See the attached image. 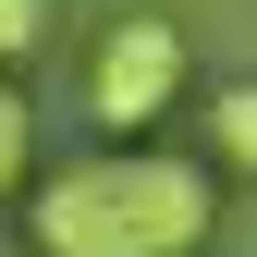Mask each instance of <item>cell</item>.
Here are the masks:
<instances>
[{
  "instance_id": "6da1fadb",
  "label": "cell",
  "mask_w": 257,
  "mask_h": 257,
  "mask_svg": "<svg viewBox=\"0 0 257 257\" xmlns=\"http://www.w3.org/2000/svg\"><path fill=\"white\" fill-rule=\"evenodd\" d=\"M220 220V184L208 159H172V147H98V159H61L25 208L37 257H196Z\"/></svg>"
},
{
  "instance_id": "7a4b0ae2",
  "label": "cell",
  "mask_w": 257,
  "mask_h": 257,
  "mask_svg": "<svg viewBox=\"0 0 257 257\" xmlns=\"http://www.w3.org/2000/svg\"><path fill=\"white\" fill-rule=\"evenodd\" d=\"M184 25L172 13H122V25H98V49H86V110H98V135H122V147H147V122L184 98Z\"/></svg>"
},
{
  "instance_id": "3957f363",
  "label": "cell",
  "mask_w": 257,
  "mask_h": 257,
  "mask_svg": "<svg viewBox=\"0 0 257 257\" xmlns=\"http://www.w3.org/2000/svg\"><path fill=\"white\" fill-rule=\"evenodd\" d=\"M208 159H220V172H245V184H257V74H245V86H220V98H208Z\"/></svg>"
},
{
  "instance_id": "277c9868",
  "label": "cell",
  "mask_w": 257,
  "mask_h": 257,
  "mask_svg": "<svg viewBox=\"0 0 257 257\" xmlns=\"http://www.w3.org/2000/svg\"><path fill=\"white\" fill-rule=\"evenodd\" d=\"M25 159H37V110H25V86L0 74V196L25 184Z\"/></svg>"
},
{
  "instance_id": "5b68a950",
  "label": "cell",
  "mask_w": 257,
  "mask_h": 257,
  "mask_svg": "<svg viewBox=\"0 0 257 257\" xmlns=\"http://www.w3.org/2000/svg\"><path fill=\"white\" fill-rule=\"evenodd\" d=\"M49 49V0H0V74Z\"/></svg>"
},
{
  "instance_id": "8992f818",
  "label": "cell",
  "mask_w": 257,
  "mask_h": 257,
  "mask_svg": "<svg viewBox=\"0 0 257 257\" xmlns=\"http://www.w3.org/2000/svg\"><path fill=\"white\" fill-rule=\"evenodd\" d=\"M0 257H13V245H0Z\"/></svg>"
}]
</instances>
